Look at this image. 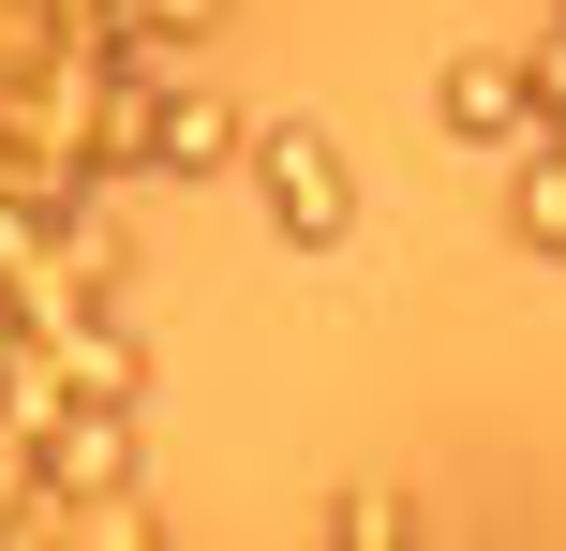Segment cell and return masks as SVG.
<instances>
[{
    "instance_id": "cell-1",
    "label": "cell",
    "mask_w": 566,
    "mask_h": 551,
    "mask_svg": "<svg viewBox=\"0 0 566 551\" xmlns=\"http://www.w3.org/2000/svg\"><path fill=\"white\" fill-rule=\"evenodd\" d=\"M239 179H254L283 254H343V239H358V165H343L328 119H254V135H239Z\"/></svg>"
},
{
    "instance_id": "cell-2",
    "label": "cell",
    "mask_w": 566,
    "mask_h": 551,
    "mask_svg": "<svg viewBox=\"0 0 566 551\" xmlns=\"http://www.w3.org/2000/svg\"><path fill=\"white\" fill-rule=\"evenodd\" d=\"M239 135H254V119H239L224 89H209V60H195V75H165V89H149L135 179H179V194H209V179H239Z\"/></svg>"
},
{
    "instance_id": "cell-3",
    "label": "cell",
    "mask_w": 566,
    "mask_h": 551,
    "mask_svg": "<svg viewBox=\"0 0 566 551\" xmlns=\"http://www.w3.org/2000/svg\"><path fill=\"white\" fill-rule=\"evenodd\" d=\"M432 135L507 165V149L537 135V75H522V45H448V75H432Z\"/></svg>"
},
{
    "instance_id": "cell-4",
    "label": "cell",
    "mask_w": 566,
    "mask_h": 551,
    "mask_svg": "<svg viewBox=\"0 0 566 551\" xmlns=\"http://www.w3.org/2000/svg\"><path fill=\"white\" fill-rule=\"evenodd\" d=\"M507 239L537 268H566V135H522L507 149Z\"/></svg>"
},
{
    "instance_id": "cell-5",
    "label": "cell",
    "mask_w": 566,
    "mask_h": 551,
    "mask_svg": "<svg viewBox=\"0 0 566 551\" xmlns=\"http://www.w3.org/2000/svg\"><path fill=\"white\" fill-rule=\"evenodd\" d=\"M328 537H343V551H432L448 522H432V507H402V492H343V507H328Z\"/></svg>"
},
{
    "instance_id": "cell-6",
    "label": "cell",
    "mask_w": 566,
    "mask_h": 551,
    "mask_svg": "<svg viewBox=\"0 0 566 551\" xmlns=\"http://www.w3.org/2000/svg\"><path fill=\"white\" fill-rule=\"evenodd\" d=\"M522 75H537V135H566V15L522 30Z\"/></svg>"
},
{
    "instance_id": "cell-7",
    "label": "cell",
    "mask_w": 566,
    "mask_h": 551,
    "mask_svg": "<svg viewBox=\"0 0 566 551\" xmlns=\"http://www.w3.org/2000/svg\"><path fill=\"white\" fill-rule=\"evenodd\" d=\"M552 15H566V0H552Z\"/></svg>"
}]
</instances>
